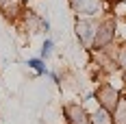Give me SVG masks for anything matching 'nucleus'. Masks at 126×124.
Wrapping results in <instances>:
<instances>
[{
	"label": "nucleus",
	"instance_id": "f257e3e1",
	"mask_svg": "<svg viewBox=\"0 0 126 124\" xmlns=\"http://www.w3.org/2000/svg\"><path fill=\"white\" fill-rule=\"evenodd\" d=\"M98 100H100L102 109H107V111H111V109H115V105H117V91H115L111 85H102L100 89H98Z\"/></svg>",
	"mask_w": 126,
	"mask_h": 124
},
{
	"label": "nucleus",
	"instance_id": "f03ea898",
	"mask_svg": "<svg viewBox=\"0 0 126 124\" xmlns=\"http://www.w3.org/2000/svg\"><path fill=\"white\" fill-rule=\"evenodd\" d=\"M98 33L94 35V46L96 48H104L107 44H111V39H113L115 31H113V22H104L100 28H96Z\"/></svg>",
	"mask_w": 126,
	"mask_h": 124
},
{
	"label": "nucleus",
	"instance_id": "7ed1b4c3",
	"mask_svg": "<svg viewBox=\"0 0 126 124\" xmlns=\"http://www.w3.org/2000/svg\"><path fill=\"white\" fill-rule=\"evenodd\" d=\"M94 31H96V24L91 20H78L76 22V35H78V39L83 44H89V39L96 35Z\"/></svg>",
	"mask_w": 126,
	"mask_h": 124
},
{
	"label": "nucleus",
	"instance_id": "20e7f679",
	"mask_svg": "<svg viewBox=\"0 0 126 124\" xmlns=\"http://www.w3.org/2000/svg\"><path fill=\"white\" fill-rule=\"evenodd\" d=\"M76 13H85V15H94L100 9V0H70Z\"/></svg>",
	"mask_w": 126,
	"mask_h": 124
},
{
	"label": "nucleus",
	"instance_id": "39448f33",
	"mask_svg": "<svg viewBox=\"0 0 126 124\" xmlns=\"http://www.w3.org/2000/svg\"><path fill=\"white\" fill-rule=\"evenodd\" d=\"M65 115H67V124H87V115L80 105H67Z\"/></svg>",
	"mask_w": 126,
	"mask_h": 124
},
{
	"label": "nucleus",
	"instance_id": "423d86ee",
	"mask_svg": "<svg viewBox=\"0 0 126 124\" xmlns=\"http://www.w3.org/2000/svg\"><path fill=\"white\" fill-rule=\"evenodd\" d=\"M91 124H113V118H111V113L107 111V109H98V111L91 113Z\"/></svg>",
	"mask_w": 126,
	"mask_h": 124
},
{
	"label": "nucleus",
	"instance_id": "0eeeda50",
	"mask_svg": "<svg viewBox=\"0 0 126 124\" xmlns=\"http://www.w3.org/2000/svg\"><path fill=\"white\" fill-rule=\"evenodd\" d=\"M113 122L115 124H126V98H120L115 105V113H113Z\"/></svg>",
	"mask_w": 126,
	"mask_h": 124
},
{
	"label": "nucleus",
	"instance_id": "6e6552de",
	"mask_svg": "<svg viewBox=\"0 0 126 124\" xmlns=\"http://www.w3.org/2000/svg\"><path fill=\"white\" fill-rule=\"evenodd\" d=\"M26 65H28L31 70H35L37 74H48V72H50V70L46 68V63L41 61V59H28V61H26Z\"/></svg>",
	"mask_w": 126,
	"mask_h": 124
},
{
	"label": "nucleus",
	"instance_id": "1a4fd4ad",
	"mask_svg": "<svg viewBox=\"0 0 126 124\" xmlns=\"http://www.w3.org/2000/svg\"><path fill=\"white\" fill-rule=\"evenodd\" d=\"M52 48H54L52 39H46V41H44V46H41V57H44V59H48V57L52 54Z\"/></svg>",
	"mask_w": 126,
	"mask_h": 124
},
{
	"label": "nucleus",
	"instance_id": "9d476101",
	"mask_svg": "<svg viewBox=\"0 0 126 124\" xmlns=\"http://www.w3.org/2000/svg\"><path fill=\"white\" fill-rule=\"evenodd\" d=\"M120 65H122V68H126V48L122 50V54H120Z\"/></svg>",
	"mask_w": 126,
	"mask_h": 124
}]
</instances>
